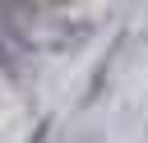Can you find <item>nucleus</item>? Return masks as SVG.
<instances>
[{
    "instance_id": "nucleus-3",
    "label": "nucleus",
    "mask_w": 148,
    "mask_h": 143,
    "mask_svg": "<svg viewBox=\"0 0 148 143\" xmlns=\"http://www.w3.org/2000/svg\"><path fill=\"white\" fill-rule=\"evenodd\" d=\"M42 5H46V9H60V5H69V0H42Z\"/></svg>"
},
{
    "instance_id": "nucleus-1",
    "label": "nucleus",
    "mask_w": 148,
    "mask_h": 143,
    "mask_svg": "<svg viewBox=\"0 0 148 143\" xmlns=\"http://www.w3.org/2000/svg\"><path fill=\"white\" fill-rule=\"evenodd\" d=\"M42 0H0V32L14 42V46H23V51H32L37 46V18H42Z\"/></svg>"
},
{
    "instance_id": "nucleus-2",
    "label": "nucleus",
    "mask_w": 148,
    "mask_h": 143,
    "mask_svg": "<svg viewBox=\"0 0 148 143\" xmlns=\"http://www.w3.org/2000/svg\"><path fill=\"white\" fill-rule=\"evenodd\" d=\"M0 74H9V78L18 74V60H14V42H9L5 32H0Z\"/></svg>"
}]
</instances>
